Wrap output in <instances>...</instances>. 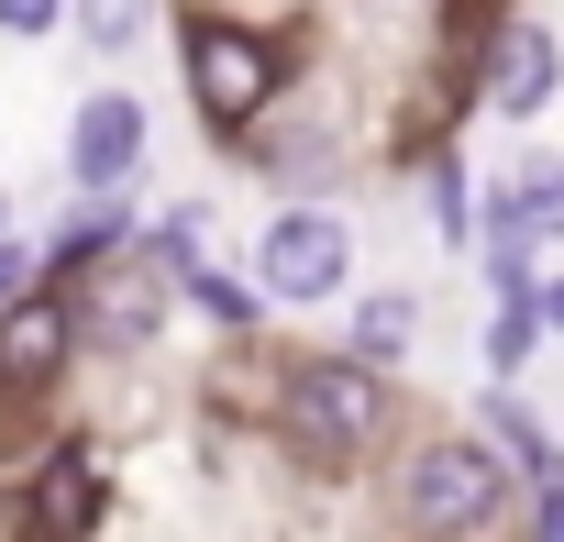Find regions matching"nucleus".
<instances>
[{"instance_id": "7ed1b4c3", "label": "nucleus", "mask_w": 564, "mask_h": 542, "mask_svg": "<svg viewBox=\"0 0 564 542\" xmlns=\"http://www.w3.org/2000/svg\"><path fill=\"white\" fill-rule=\"evenodd\" d=\"M498 509H509V465H498L487 432H443V443H421V454L399 465V520H410L421 542H465V531H487Z\"/></svg>"}, {"instance_id": "412c9836", "label": "nucleus", "mask_w": 564, "mask_h": 542, "mask_svg": "<svg viewBox=\"0 0 564 542\" xmlns=\"http://www.w3.org/2000/svg\"><path fill=\"white\" fill-rule=\"evenodd\" d=\"M0 243H12V188H0Z\"/></svg>"}, {"instance_id": "f257e3e1", "label": "nucleus", "mask_w": 564, "mask_h": 542, "mask_svg": "<svg viewBox=\"0 0 564 542\" xmlns=\"http://www.w3.org/2000/svg\"><path fill=\"white\" fill-rule=\"evenodd\" d=\"M377 432H388V377L366 355H300L276 377V443H289L311 476H344Z\"/></svg>"}, {"instance_id": "1a4fd4ad", "label": "nucleus", "mask_w": 564, "mask_h": 542, "mask_svg": "<svg viewBox=\"0 0 564 542\" xmlns=\"http://www.w3.org/2000/svg\"><path fill=\"white\" fill-rule=\"evenodd\" d=\"M553 89H564V45H553L542 23H509V34L487 45V111L542 122V111H553Z\"/></svg>"}, {"instance_id": "20e7f679", "label": "nucleus", "mask_w": 564, "mask_h": 542, "mask_svg": "<svg viewBox=\"0 0 564 542\" xmlns=\"http://www.w3.org/2000/svg\"><path fill=\"white\" fill-rule=\"evenodd\" d=\"M254 289L289 300V311H322L355 289V221L322 210V199H289L265 232H254Z\"/></svg>"}, {"instance_id": "423d86ee", "label": "nucleus", "mask_w": 564, "mask_h": 542, "mask_svg": "<svg viewBox=\"0 0 564 542\" xmlns=\"http://www.w3.org/2000/svg\"><path fill=\"white\" fill-rule=\"evenodd\" d=\"M100 509H111V476H100L89 443H56V454L23 465V531H34V542H89Z\"/></svg>"}, {"instance_id": "2eb2a0df", "label": "nucleus", "mask_w": 564, "mask_h": 542, "mask_svg": "<svg viewBox=\"0 0 564 542\" xmlns=\"http://www.w3.org/2000/svg\"><path fill=\"white\" fill-rule=\"evenodd\" d=\"M531 344H542V311H487V377L498 388L531 366Z\"/></svg>"}, {"instance_id": "dca6fc26", "label": "nucleus", "mask_w": 564, "mask_h": 542, "mask_svg": "<svg viewBox=\"0 0 564 542\" xmlns=\"http://www.w3.org/2000/svg\"><path fill=\"white\" fill-rule=\"evenodd\" d=\"M432 221H443V232H454V243H465V232H476V199H465V155H454V144H443V155H432Z\"/></svg>"}, {"instance_id": "39448f33", "label": "nucleus", "mask_w": 564, "mask_h": 542, "mask_svg": "<svg viewBox=\"0 0 564 542\" xmlns=\"http://www.w3.org/2000/svg\"><path fill=\"white\" fill-rule=\"evenodd\" d=\"M144 100L133 89H89L78 111H67V177L89 188V199H122L133 188V166H144Z\"/></svg>"}, {"instance_id": "6ab92c4d", "label": "nucleus", "mask_w": 564, "mask_h": 542, "mask_svg": "<svg viewBox=\"0 0 564 542\" xmlns=\"http://www.w3.org/2000/svg\"><path fill=\"white\" fill-rule=\"evenodd\" d=\"M542 542H564V487H542Z\"/></svg>"}, {"instance_id": "6e6552de", "label": "nucleus", "mask_w": 564, "mask_h": 542, "mask_svg": "<svg viewBox=\"0 0 564 542\" xmlns=\"http://www.w3.org/2000/svg\"><path fill=\"white\" fill-rule=\"evenodd\" d=\"M166 265H144V254H111L100 278H78L67 300H78V333H100V344H155V322H166Z\"/></svg>"}, {"instance_id": "9b49d317", "label": "nucleus", "mask_w": 564, "mask_h": 542, "mask_svg": "<svg viewBox=\"0 0 564 542\" xmlns=\"http://www.w3.org/2000/svg\"><path fill=\"white\" fill-rule=\"evenodd\" d=\"M410 344H421V300H399V289H377V300H355V344H344V355H366V366L388 377V366H399Z\"/></svg>"}, {"instance_id": "ddd939ff", "label": "nucleus", "mask_w": 564, "mask_h": 542, "mask_svg": "<svg viewBox=\"0 0 564 542\" xmlns=\"http://www.w3.org/2000/svg\"><path fill=\"white\" fill-rule=\"evenodd\" d=\"M177 289H188V300H199V311H210L221 333H254V322H265V289H243V278H221V265H188Z\"/></svg>"}, {"instance_id": "0eeeda50", "label": "nucleus", "mask_w": 564, "mask_h": 542, "mask_svg": "<svg viewBox=\"0 0 564 542\" xmlns=\"http://www.w3.org/2000/svg\"><path fill=\"white\" fill-rule=\"evenodd\" d=\"M89 333H78V300L67 289H23L12 311H0V388H56L67 377V355H78Z\"/></svg>"}, {"instance_id": "9d476101", "label": "nucleus", "mask_w": 564, "mask_h": 542, "mask_svg": "<svg viewBox=\"0 0 564 542\" xmlns=\"http://www.w3.org/2000/svg\"><path fill=\"white\" fill-rule=\"evenodd\" d=\"M476 432L498 443V465H509V476H520L531 498H542V487H564V443H553V432L531 421V399H509V388H487V399H476Z\"/></svg>"}, {"instance_id": "f3484780", "label": "nucleus", "mask_w": 564, "mask_h": 542, "mask_svg": "<svg viewBox=\"0 0 564 542\" xmlns=\"http://www.w3.org/2000/svg\"><path fill=\"white\" fill-rule=\"evenodd\" d=\"M56 23H67V0H0V34H12V45H34Z\"/></svg>"}, {"instance_id": "aec40b11", "label": "nucleus", "mask_w": 564, "mask_h": 542, "mask_svg": "<svg viewBox=\"0 0 564 542\" xmlns=\"http://www.w3.org/2000/svg\"><path fill=\"white\" fill-rule=\"evenodd\" d=\"M542 333H564V278H542Z\"/></svg>"}, {"instance_id": "a211bd4d", "label": "nucleus", "mask_w": 564, "mask_h": 542, "mask_svg": "<svg viewBox=\"0 0 564 542\" xmlns=\"http://www.w3.org/2000/svg\"><path fill=\"white\" fill-rule=\"evenodd\" d=\"M23 289H45V265H34V254H23V243H0V311H12V300H23Z\"/></svg>"}, {"instance_id": "4468645a", "label": "nucleus", "mask_w": 564, "mask_h": 542, "mask_svg": "<svg viewBox=\"0 0 564 542\" xmlns=\"http://www.w3.org/2000/svg\"><path fill=\"white\" fill-rule=\"evenodd\" d=\"M509 188H520V210H531V243H564V155H531Z\"/></svg>"}, {"instance_id": "f03ea898", "label": "nucleus", "mask_w": 564, "mask_h": 542, "mask_svg": "<svg viewBox=\"0 0 564 542\" xmlns=\"http://www.w3.org/2000/svg\"><path fill=\"white\" fill-rule=\"evenodd\" d=\"M177 67H188V100L210 111V133H243L276 89H289V45L232 23V12H188L177 23Z\"/></svg>"}, {"instance_id": "f8f14e48", "label": "nucleus", "mask_w": 564, "mask_h": 542, "mask_svg": "<svg viewBox=\"0 0 564 542\" xmlns=\"http://www.w3.org/2000/svg\"><path fill=\"white\" fill-rule=\"evenodd\" d=\"M144 23H155V0H67V34H78L89 56H133Z\"/></svg>"}]
</instances>
